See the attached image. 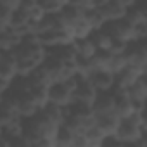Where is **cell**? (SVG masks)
<instances>
[{"label":"cell","instance_id":"obj_1","mask_svg":"<svg viewBox=\"0 0 147 147\" xmlns=\"http://www.w3.org/2000/svg\"><path fill=\"white\" fill-rule=\"evenodd\" d=\"M145 26H133L126 18H121V19H116V21L106 23L102 28L111 35V38L114 42L128 45L131 42L145 40Z\"/></svg>","mask_w":147,"mask_h":147},{"label":"cell","instance_id":"obj_2","mask_svg":"<svg viewBox=\"0 0 147 147\" xmlns=\"http://www.w3.org/2000/svg\"><path fill=\"white\" fill-rule=\"evenodd\" d=\"M75 83H76V78L73 76L69 80H64V82H57V83L49 85L47 87L49 102L57 104V106H62V107H67L73 102V90H75Z\"/></svg>","mask_w":147,"mask_h":147},{"label":"cell","instance_id":"obj_3","mask_svg":"<svg viewBox=\"0 0 147 147\" xmlns=\"http://www.w3.org/2000/svg\"><path fill=\"white\" fill-rule=\"evenodd\" d=\"M125 57H126V64L142 71L144 75L147 73V47L144 40L138 42H131L125 47Z\"/></svg>","mask_w":147,"mask_h":147},{"label":"cell","instance_id":"obj_4","mask_svg":"<svg viewBox=\"0 0 147 147\" xmlns=\"http://www.w3.org/2000/svg\"><path fill=\"white\" fill-rule=\"evenodd\" d=\"M76 83H75V90H73V100L83 102L87 106H92L94 100L97 99L99 92L97 88L92 85V82L88 80V76H76Z\"/></svg>","mask_w":147,"mask_h":147},{"label":"cell","instance_id":"obj_5","mask_svg":"<svg viewBox=\"0 0 147 147\" xmlns=\"http://www.w3.org/2000/svg\"><path fill=\"white\" fill-rule=\"evenodd\" d=\"M45 57L61 62V64H75L76 61V50L75 43H59L54 47L45 49Z\"/></svg>","mask_w":147,"mask_h":147},{"label":"cell","instance_id":"obj_6","mask_svg":"<svg viewBox=\"0 0 147 147\" xmlns=\"http://www.w3.org/2000/svg\"><path fill=\"white\" fill-rule=\"evenodd\" d=\"M19 76L18 73V59L12 52H4L0 59V83L11 87V83Z\"/></svg>","mask_w":147,"mask_h":147},{"label":"cell","instance_id":"obj_7","mask_svg":"<svg viewBox=\"0 0 147 147\" xmlns=\"http://www.w3.org/2000/svg\"><path fill=\"white\" fill-rule=\"evenodd\" d=\"M114 94V113L118 114L119 119H125V118H130L131 114L137 113V107L135 102L126 95V92H119V90H113Z\"/></svg>","mask_w":147,"mask_h":147},{"label":"cell","instance_id":"obj_8","mask_svg":"<svg viewBox=\"0 0 147 147\" xmlns=\"http://www.w3.org/2000/svg\"><path fill=\"white\" fill-rule=\"evenodd\" d=\"M140 76H144V73L131 67V66H126L125 69H121L118 75H114V88L113 90H119V92H126Z\"/></svg>","mask_w":147,"mask_h":147},{"label":"cell","instance_id":"obj_9","mask_svg":"<svg viewBox=\"0 0 147 147\" xmlns=\"http://www.w3.org/2000/svg\"><path fill=\"white\" fill-rule=\"evenodd\" d=\"M95 116V128L104 135V137H109V135H114L116 130H118V125H119V118L118 114L113 111V113H106V114H94Z\"/></svg>","mask_w":147,"mask_h":147},{"label":"cell","instance_id":"obj_10","mask_svg":"<svg viewBox=\"0 0 147 147\" xmlns=\"http://www.w3.org/2000/svg\"><path fill=\"white\" fill-rule=\"evenodd\" d=\"M88 80L97 88V92H111L114 88V75L111 71H92Z\"/></svg>","mask_w":147,"mask_h":147},{"label":"cell","instance_id":"obj_11","mask_svg":"<svg viewBox=\"0 0 147 147\" xmlns=\"http://www.w3.org/2000/svg\"><path fill=\"white\" fill-rule=\"evenodd\" d=\"M99 11L104 18L106 23L109 21H116V19H121L126 16V7H123L119 2H116V0H107V2H104L102 5H99Z\"/></svg>","mask_w":147,"mask_h":147},{"label":"cell","instance_id":"obj_12","mask_svg":"<svg viewBox=\"0 0 147 147\" xmlns=\"http://www.w3.org/2000/svg\"><path fill=\"white\" fill-rule=\"evenodd\" d=\"M126 95L135 102L137 107H145V97H147V82H145V75L140 76L128 90Z\"/></svg>","mask_w":147,"mask_h":147},{"label":"cell","instance_id":"obj_13","mask_svg":"<svg viewBox=\"0 0 147 147\" xmlns=\"http://www.w3.org/2000/svg\"><path fill=\"white\" fill-rule=\"evenodd\" d=\"M21 40H23V35L18 30H14L12 26H9V28L0 31V50L2 52H12Z\"/></svg>","mask_w":147,"mask_h":147},{"label":"cell","instance_id":"obj_14","mask_svg":"<svg viewBox=\"0 0 147 147\" xmlns=\"http://www.w3.org/2000/svg\"><path fill=\"white\" fill-rule=\"evenodd\" d=\"M90 38H92L95 49H97V50H102V52H109V50L114 47V43H116V42L111 38V35H109L104 28L94 30L92 35H90Z\"/></svg>","mask_w":147,"mask_h":147},{"label":"cell","instance_id":"obj_15","mask_svg":"<svg viewBox=\"0 0 147 147\" xmlns=\"http://www.w3.org/2000/svg\"><path fill=\"white\" fill-rule=\"evenodd\" d=\"M19 11H21V12H23V14L31 21V24H33V23H36V21H40V19L45 16V12H43L42 5L38 4V0H24Z\"/></svg>","mask_w":147,"mask_h":147},{"label":"cell","instance_id":"obj_16","mask_svg":"<svg viewBox=\"0 0 147 147\" xmlns=\"http://www.w3.org/2000/svg\"><path fill=\"white\" fill-rule=\"evenodd\" d=\"M73 43H75L76 57H80V59H87V61H88V59H92V57L95 55V52H97V49H95V45H94V42H92L90 36L82 38V40H75Z\"/></svg>","mask_w":147,"mask_h":147},{"label":"cell","instance_id":"obj_17","mask_svg":"<svg viewBox=\"0 0 147 147\" xmlns=\"http://www.w3.org/2000/svg\"><path fill=\"white\" fill-rule=\"evenodd\" d=\"M16 119H19V116H18L14 106H12V104L5 99V95H4L2 102H0V126H5V125L12 123V121H16Z\"/></svg>","mask_w":147,"mask_h":147},{"label":"cell","instance_id":"obj_18","mask_svg":"<svg viewBox=\"0 0 147 147\" xmlns=\"http://www.w3.org/2000/svg\"><path fill=\"white\" fill-rule=\"evenodd\" d=\"M67 31L71 33L73 40H82V38L90 36L94 30H92V28H90V24L85 21V18H82L80 21H76V23H73L71 26H67Z\"/></svg>","mask_w":147,"mask_h":147},{"label":"cell","instance_id":"obj_19","mask_svg":"<svg viewBox=\"0 0 147 147\" xmlns=\"http://www.w3.org/2000/svg\"><path fill=\"white\" fill-rule=\"evenodd\" d=\"M75 137H76L75 133H71L64 125H61L54 140V147H73L75 145Z\"/></svg>","mask_w":147,"mask_h":147},{"label":"cell","instance_id":"obj_20","mask_svg":"<svg viewBox=\"0 0 147 147\" xmlns=\"http://www.w3.org/2000/svg\"><path fill=\"white\" fill-rule=\"evenodd\" d=\"M83 18H85V21L90 24L92 30H100V28L106 24V21H104V18H102L99 7H94V9L83 11Z\"/></svg>","mask_w":147,"mask_h":147},{"label":"cell","instance_id":"obj_21","mask_svg":"<svg viewBox=\"0 0 147 147\" xmlns=\"http://www.w3.org/2000/svg\"><path fill=\"white\" fill-rule=\"evenodd\" d=\"M38 4L45 14H59L69 4V0H38Z\"/></svg>","mask_w":147,"mask_h":147},{"label":"cell","instance_id":"obj_22","mask_svg":"<svg viewBox=\"0 0 147 147\" xmlns=\"http://www.w3.org/2000/svg\"><path fill=\"white\" fill-rule=\"evenodd\" d=\"M126 64V57H125V50L123 52H111V61H109V71L113 75H118L121 69H125Z\"/></svg>","mask_w":147,"mask_h":147},{"label":"cell","instance_id":"obj_23","mask_svg":"<svg viewBox=\"0 0 147 147\" xmlns=\"http://www.w3.org/2000/svg\"><path fill=\"white\" fill-rule=\"evenodd\" d=\"M12 14H14L12 11H9L7 7H4L2 4H0V31L11 26V23H12Z\"/></svg>","mask_w":147,"mask_h":147},{"label":"cell","instance_id":"obj_24","mask_svg":"<svg viewBox=\"0 0 147 147\" xmlns=\"http://www.w3.org/2000/svg\"><path fill=\"white\" fill-rule=\"evenodd\" d=\"M23 2H24V0H0V4H2L4 7H7L9 11H12V12L19 11L21 5H23Z\"/></svg>","mask_w":147,"mask_h":147},{"label":"cell","instance_id":"obj_25","mask_svg":"<svg viewBox=\"0 0 147 147\" xmlns=\"http://www.w3.org/2000/svg\"><path fill=\"white\" fill-rule=\"evenodd\" d=\"M116 2H119L123 7H126V9H130V7H133L135 4H138V0H116Z\"/></svg>","mask_w":147,"mask_h":147},{"label":"cell","instance_id":"obj_26","mask_svg":"<svg viewBox=\"0 0 147 147\" xmlns=\"http://www.w3.org/2000/svg\"><path fill=\"white\" fill-rule=\"evenodd\" d=\"M7 88H9V87H5L4 83H0V102H2V99H4V95H5V92H7Z\"/></svg>","mask_w":147,"mask_h":147},{"label":"cell","instance_id":"obj_27","mask_svg":"<svg viewBox=\"0 0 147 147\" xmlns=\"http://www.w3.org/2000/svg\"><path fill=\"white\" fill-rule=\"evenodd\" d=\"M104 2H107V0H95V4H97V7H99V5H102Z\"/></svg>","mask_w":147,"mask_h":147},{"label":"cell","instance_id":"obj_28","mask_svg":"<svg viewBox=\"0 0 147 147\" xmlns=\"http://www.w3.org/2000/svg\"><path fill=\"white\" fill-rule=\"evenodd\" d=\"M2 55H4V52H2V50H0V59H2Z\"/></svg>","mask_w":147,"mask_h":147},{"label":"cell","instance_id":"obj_29","mask_svg":"<svg viewBox=\"0 0 147 147\" xmlns=\"http://www.w3.org/2000/svg\"><path fill=\"white\" fill-rule=\"evenodd\" d=\"M0 137H2V126H0Z\"/></svg>","mask_w":147,"mask_h":147}]
</instances>
